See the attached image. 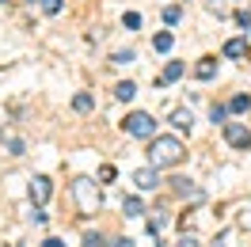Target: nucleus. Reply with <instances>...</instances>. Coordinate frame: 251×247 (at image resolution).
<instances>
[{
  "label": "nucleus",
  "instance_id": "obj_32",
  "mask_svg": "<svg viewBox=\"0 0 251 247\" xmlns=\"http://www.w3.org/2000/svg\"><path fill=\"white\" fill-rule=\"evenodd\" d=\"M31 4H42V0H31Z\"/></svg>",
  "mask_w": 251,
  "mask_h": 247
},
{
  "label": "nucleus",
  "instance_id": "obj_18",
  "mask_svg": "<svg viewBox=\"0 0 251 247\" xmlns=\"http://www.w3.org/2000/svg\"><path fill=\"white\" fill-rule=\"evenodd\" d=\"M209 118H213V125H225V118H228V107L213 103V107H209Z\"/></svg>",
  "mask_w": 251,
  "mask_h": 247
},
{
  "label": "nucleus",
  "instance_id": "obj_6",
  "mask_svg": "<svg viewBox=\"0 0 251 247\" xmlns=\"http://www.w3.org/2000/svg\"><path fill=\"white\" fill-rule=\"evenodd\" d=\"M172 186H175V194H179V198L194 201V205H198V201L205 198V190H202V186H194L190 179H172Z\"/></svg>",
  "mask_w": 251,
  "mask_h": 247
},
{
  "label": "nucleus",
  "instance_id": "obj_27",
  "mask_svg": "<svg viewBox=\"0 0 251 247\" xmlns=\"http://www.w3.org/2000/svg\"><path fill=\"white\" fill-rule=\"evenodd\" d=\"M236 23H240V27H251V12H236Z\"/></svg>",
  "mask_w": 251,
  "mask_h": 247
},
{
  "label": "nucleus",
  "instance_id": "obj_2",
  "mask_svg": "<svg viewBox=\"0 0 251 247\" xmlns=\"http://www.w3.org/2000/svg\"><path fill=\"white\" fill-rule=\"evenodd\" d=\"M73 198H76V213H80V217L99 213V205H103L99 183H95V179H88V175H80L76 183H73Z\"/></svg>",
  "mask_w": 251,
  "mask_h": 247
},
{
  "label": "nucleus",
  "instance_id": "obj_22",
  "mask_svg": "<svg viewBox=\"0 0 251 247\" xmlns=\"http://www.w3.org/2000/svg\"><path fill=\"white\" fill-rule=\"evenodd\" d=\"M42 12H46V16H57V12H61V0H42Z\"/></svg>",
  "mask_w": 251,
  "mask_h": 247
},
{
  "label": "nucleus",
  "instance_id": "obj_20",
  "mask_svg": "<svg viewBox=\"0 0 251 247\" xmlns=\"http://www.w3.org/2000/svg\"><path fill=\"white\" fill-rule=\"evenodd\" d=\"M164 224H168V217H164V213H156L152 221H149V236H160V232H164Z\"/></svg>",
  "mask_w": 251,
  "mask_h": 247
},
{
  "label": "nucleus",
  "instance_id": "obj_10",
  "mask_svg": "<svg viewBox=\"0 0 251 247\" xmlns=\"http://www.w3.org/2000/svg\"><path fill=\"white\" fill-rule=\"evenodd\" d=\"M187 73V65L183 61H168V69H164V76H160V84H175V80Z\"/></svg>",
  "mask_w": 251,
  "mask_h": 247
},
{
  "label": "nucleus",
  "instance_id": "obj_7",
  "mask_svg": "<svg viewBox=\"0 0 251 247\" xmlns=\"http://www.w3.org/2000/svg\"><path fill=\"white\" fill-rule=\"evenodd\" d=\"M133 183L141 186V190H156V186H160V168H152V164H149V168L133 171Z\"/></svg>",
  "mask_w": 251,
  "mask_h": 247
},
{
  "label": "nucleus",
  "instance_id": "obj_24",
  "mask_svg": "<svg viewBox=\"0 0 251 247\" xmlns=\"http://www.w3.org/2000/svg\"><path fill=\"white\" fill-rule=\"evenodd\" d=\"M110 61H114V65H129V61H133V49H122V53H114Z\"/></svg>",
  "mask_w": 251,
  "mask_h": 247
},
{
  "label": "nucleus",
  "instance_id": "obj_21",
  "mask_svg": "<svg viewBox=\"0 0 251 247\" xmlns=\"http://www.w3.org/2000/svg\"><path fill=\"white\" fill-rule=\"evenodd\" d=\"M84 247H107V240L99 232H84Z\"/></svg>",
  "mask_w": 251,
  "mask_h": 247
},
{
  "label": "nucleus",
  "instance_id": "obj_8",
  "mask_svg": "<svg viewBox=\"0 0 251 247\" xmlns=\"http://www.w3.org/2000/svg\"><path fill=\"white\" fill-rule=\"evenodd\" d=\"M225 57H248V38H228L225 42Z\"/></svg>",
  "mask_w": 251,
  "mask_h": 247
},
{
  "label": "nucleus",
  "instance_id": "obj_30",
  "mask_svg": "<svg viewBox=\"0 0 251 247\" xmlns=\"http://www.w3.org/2000/svg\"><path fill=\"white\" fill-rule=\"evenodd\" d=\"M225 240H228V232H221V236H217V240H213L209 247H225Z\"/></svg>",
  "mask_w": 251,
  "mask_h": 247
},
{
  "label": "nucleus",
  "instance_id": "obj_25",
  "mask_svg": "<svg viewBox=\"0 0 251 247\" xmlns=\"http://www.w3.org/2000/svg\"><path fill=\"white\" fill-rule=\"evenodd\" d=\"M114 175H118V171L110 168V164H107V168H99V179H103V183H110V179H114Z\"/></svg>",
  "mask_w": 251,
  "mask_h": 247
},
{
  "label": "nucleus",
  "instance_id": "obj_19",
  "mask_svg": "<svg viewBox=\"0 0 251 247\" xmlns=\"http://www.w3.org/2000/svg\"><path fill=\"white\" fill-rule=\"evenodd\" d=\"M179 19H183V8H164V23H168V27H175V23H179Z\"/></svg>",
  "mask_w": 251,
  "mask_h": 247
},
{
  "label": "nucleus",
  "instance_id": "obj_9",
  "mask_svg": "<svg viewBox=\"0 0 251 247\" xmlns=\"http://www.w3.org/2000/svg\"><path fill=\"white\" fill-rule=\"evenodd\" d=\"M194 76L198 80H213L217 76V61H213V57H202V61L194 65Z\"/></svg>",
  "mask_w": 251,
  "mask_h": 247
},
{
  "label": "nucleus",
  "instance_id": "obj_28",
  "mask_svg": "<svg viewBox=\"0 0 251 247\" xmlns=\"http://www.w3.org/2000/svg\"><path fill=\"white\" fill-rule=\"evenodd\" d=\"M175 247H198V240H194V236H190V232H187V236H183V240H179V244H175Z\"/></svg>",
  "mask_w": 251,
  "mask_h": 247
},
{
  "label": "nucleus",
  "instance_id": "obj_17",
  "mask_svg": "<svg viewBox=\"0 0 251 247\" xmlns=\"http://www.w3.org/2000/svg\"><path fill=\"white\" fill-rule=\"evenodd\" d=\"M0 141H4L8 156H23V141H19V137H12V133H0Z\"/></svg>",
  "mask_w": 251,
  "mask_h": 247
},
{
  "label": "nucleus",
  "instance_id": "obj_1",
  "mask_svg": "<svg viewBox=\"0 0 251 247\" xmlns=\"http://www.w3.org/2000/svg\"><path fill=\"white\" fill-rule=\"evenodd\" d=\"M187 160V148H183V141L179 137H152V145H149V164L152 168H179Z\"/></svg>",
  "mask_w": 251,
  "mask_h": 247
},
{
  "label": "nucleus",
  "instance_id": "obj_15",
  "mask_svg": "<svg viewBox=\"0 0 251 247\" xmlns=\"http://www.w3.org/2000/svg\"><path fill=\"white\" fill-rule=\"evenodd\" d=\"M248 107H251V95H232L228 99V114H244Z\"/></svg>",
  "mask_w": 251,
  "mask_h": 247
},
{
  "label": "nucleus",
  "instance_id": "obj_26",
  "mask_svg": "<svg viewBox=\"0 0 251 247\" xmlns=\"http://www.w3.org/2000/svg\"><path fill=\"white\" fill-rule=\"evenodd\" d=\"M34 224H46V213H42V205H34V213H31Z\"/></svg>",
  "mask_w": 251,
  "mask_h": 247
},
{
  "label": "nucleus",
  "instance_id": "obj_31",
  "mask_svg": "<svg viewBox=\"0 0 251 247\" xmlns=\"http://www.w3.org/2000/svg\"><path fill=\"white\" fill-rule=\"evenodd\" d=\"M114 247H133V240H126V236H122V240H114Z\"/></svg>",
  "mask_w": 251,
  "mask_h": 247
},
{
  "label": "nucleus",
  "instance_id": "obj_23",
  "mask_svg": "<svg viewBox=\"0 0 251 247\" xmlns=\"http://www.w3.org/2000/svg\"><path fill=\"white\" fill-rule=\"evenodd\" d=\"M126 27H129V31H137V27H141V16H137V12H126V19H122Z\"/></svg>",
  "mask_w": 251,
  "mask_h": 247
},
{
  "label": "nucleus",
  "instance_id": "obj_16",
  "mask_svg": "<svg viewBox=\"0 0 251 247\" xmlns=\"http://www.w3.org/2000/svg\"><path fill=\"white\" fill-rule=\"evenodd\" d=\"M122 213H126V217H141V213H145V205H141V198H133V194H129V198L122 201Z\"/></svg>",
  "mask_w": 251,
  "mask_h": 247
},
{
  "label": "nucleus",
  "instance_id": "obj_5",
  "mask_svg": "<svg viewBox=\"0 0 251 247\" xmlns=\"http://www.w3.org/2000/svg\"><path fill=\"white\" fill-rule=\"evenodd\" d=\"M27 194H31V201H34V205H46V201H50V194H53V186H50V179H46V175H34V179H31V186H27Z\"/></svg>",
  "mask_w": 251,
  "mask_h": 247
},
{
  "label": "nucleus",
  "instance_id": "obj_14",
  "mask_svg": "<svg viewBox=\"0 0 251 247\" xmlns=\"http://www.w3.org/2000/svg\"><path fill=\"white\" fill-rule=\"evenodd\" d=\"M114 95H118V99H122V103H129V99H133V95H137V84H133V80H122V84H118V88H114Z\"/></svg>",
  "mask_w": 251,
  "mask_h": 247
},
{
  "label": "nucleus",
  "instance_id": "obj_12",
  "mask_svg": "<svg viewBox=\"0 0 251 247\" xmlns=\"http://www.w3.org/2000/svg\"><path fill=\"white\" fill-rule=\"evenodd\" d=\"M175 46V38H172V31H160L156 38H152V49H156V53H168V49Z\"/></svg>",
  "mask_w": 251,
  "mask_h": 247
},
{
  "label": "nucleus",
  "instance_id": "obj_34",
  "mask_svg": "<svg viewBox=\"0 0 251 247\" xmlns=\"http://www.w3.org/2000/svg\"><path fill=\"white\" fill-rule=\"evenodd\" d=\"M0 4H4V0H0Z\"/></svg>",
  "mask_w": 251,
  "mask_h": 247
},
{
  "label": "nucleus",
  "instance_id": "obj_3",
  "mask_svg": "<svg viewBox=\"0 0 251 247\" xmlns=\"http://www.w3.org/2000/svg\"><path fill=\"white\" fill-rule=\"evenodd\" d=\"M126 137H141V141H152L156 137V118L152 114H145V110H133V114H126Z\"/></svg>",
  "mask_w": 251,
  "mask_h": 247
},
{
  "label": "nucleus",
  "instance_id": "obj_33",
  "mask_svg": "<svg viewBox=\"0 0 251 247\" xmlns=\"http://www.w3.org/2000/svg\"><path fill=\"white\" fill-rule=\"evenodd\" d=\"M12 247H19V244H12Z\"/></svg>",
  "mask_w": 251,
  "mask_h": 247
},
{
  "label": "nucleus",
  "instance_id": "obj_29",
  "mask_svg": "<svg viewBox=\"0 0 251 247\" xmlns=\"http://www.w3.org/2000/svg\"><path fill=\"white\" fill-rule=\"evenodd\" d=\"M42 247H65V240H57V236H50V240H42Z\"/></svg>",
  "mask_w": 251,
  "mask_h": 247
},
{
  "label": "nucleus",
  "instance_id": "obj_4",
  "mask_svg": "<svg viewBox=\"0 0 251 247\" xmlns=\"http://www.w3.org/2000/svg\"><path fill=\"white\" fill-rule=\"evenodd\" d=\"M225 141H228L232 148H244V152H248L251 148V129L240 125V122H225Z\"/></svg>",
  "mask_w": 251,
  "mask_h": 247
},
{
  "label": "nucleus",
  "instance_id": "obj_11",
  "mask_svg": "<svg viewBox=\"0 0 251 247\" xmlns=\"http://www.w3.org/2000/svg\"><path fill=\"white\" fill-rule=\"evenodd\" d=\"M172 125H175V129H187V133H190V125H194V114H190V110H175V114H172Z\"/></svg>",
  "mask_w": 251,
  "mask_h": 247
},
{
  "label": "nucleus",
  "instance_id": "obj_13",
  "mask_svg": "<svg viewBox=\"0 0 251 247\" xmlns=\"http://www.w3.org/2000/svg\"><path fill=\"white\" fill-rule=\"evenodd\" d=\"M95 107V99H92V92H80L76 99H73V110H76V114H88V110Z\"/></svg>",
  "mask_w": 251,
  "mask_h": 247
}]
</instances>
